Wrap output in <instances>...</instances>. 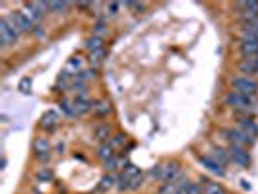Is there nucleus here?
Segmentation results:
<instances>
[{
    "mask_svg": "<svg viewBox=\"0 0 258 194\" xmlns=\"http://www.w3.org/2000/svg\"><path fill=\"white\" fill-rule=\"evenodd\" d=\"M223 103H225L227 107H231L237 115H249V113H255L257 97L243 96V94H237V92L231 90L227 96L223 97Z\"/></svg>",
    "mask_w": 258,
    "mask_h": 194,
    "instance_id": "obj_1",
    "label": "nucleus"
},
{
    "mask_svg": "<svg viewBox=\"0 0 258 194\" xmlns=\"http://www.w3.org/2000/svg\"><path fill=\"white\" fill-rule=\"evenodd\" d=\"M6 20H8V24H10V27L20 35V33H27V31H31V29H35V22L22 10V12H12L10 16H6Z\"/></svg>",
    "mask_w": 258,
    "mask_h": 194,
    "instance_id": "obj_2",
    "label": "nucleus"
},
{
    "mask_svg": "<svg viewBox=\"0 0 258 194\" xmlns=\"http://www.w3.org/2000/svg\"><path fill=\"white\" fill-rule=\"evenodd\" d=\"M231 88H233V92H237V94L257 97L258 82L255 80V78H253V76H245V74H239V76L231 78Z\"/></svg>",
    "mask_w": 258,
    "mask_h": 194,
    "instance_id": "obj_3",
    "label": "nucleus"
},
{
    "mask_svg": "<svg viewBox=\"0 0 258 194\" xmlns=\"http://www.w3.org/2000/svg\"><path fill=\"white\" fill-rule=\"evenodd\" d=\"M235 8L239 10V12H237V18H239L241 24H247V22H255V20H258V2L257 0L235 2Z\"/></svg>",
    "mask_w": 258,
    "mask_h": 194,
    "instance_id": "obj_4",
    "label": "nucleus"
},
{
    "mask_svg": "<svg viewBox=\"0 0 258 194\" xmlns=\"http://www.w3.org/2000/svg\"><path fill=\"white\" fill-rule=\"evenodd\" d=\"M223 138L229 142V144H237V146H253L257 140L253 138V136H249L245 130H241V128H225L223 130Z\"/></svg>",
    "mask_w": 258,
    "mask_h": 194,
    "instance_id": "obj_5",
    "label": "nucleus"
},
{
    "mask_svg": "<svg viewBox=\"0 0 258 194\" xmlns=\"http://www.w3.org/2000/svg\"><path fill=\"white\" fill-rule=\"evenodd\" d=\"M227 151H229V157L235 165H239V167H249L251 165V151L245 146L229 144Z\"/></svg>",
    "mask_w": 258,
    "mask_h": 194,
    "instance_id": "obj_6",
    "label": "nucleus"
},
{
    "mask_svg": "<svg viewBox=\"0 0 258 194\" xmlns=\"http://www.w3.org/2000/svg\"><path fill=\"white\" fill-rule=\"evenodd\" d=\"M18 33L10 27V24H8V20H6V16L0 20V47L2 48H8L12 47V45H16L18 43Z\"/></svg>",
    "mask_w": 258,
    "mask_h": 194,
    "instance_id": "obj_7",
    "label": "nucleus"
},
{
    "mask_svg": "<svg viewBox=\"0 0 258 194\" xmlns=\"http://www.w3.org/2000/svg\"><path fill=\"white\" fill-rule=\"evenodd\" d=\"M23 12L37 24V22H41L43 16H45L47 12H51V10H49V2H25Z\"/></svg>",
    "mask_w": 258,
    "mask_h": 194,
    "instance_id": "obj_8",
    "label": "nucleus"
},
{
    "mask_svg": "<svg viewBox=\"0 0 258 194\" xmlns=\"http://www.w3.org/2000/svg\"><path fill=\"white\" fill-rule=\"evenodd\" d=\"M198 163L202 167H206L210 173H213L217 177H225V167L221 163H217L213 157H210V155H198Z\"/></svg>",
    "mask_w": 258,
    "mask_h": 194,
    "instance_id": "obj_9",
    "label": "nucleus"
},
{
    "mask_svg": "<svg viewBox=\"0 0 258 194\" xmlns=\"http://www.w3.org/2000/svg\"><path fill=\"white\" fill-rule=\"evenodd\" d=\"M58 122H60V117H58V113H56V111H47V113L41 117V122H39V126H41L43 130L51 132V130H54V128L58 126Z\"/></svg>",
    "mask_w": 258,
    "mask_h": 194,
    "instance_id": "obj_10",
    "label": "nucleus"
},
{
    "mask_svg": "<svg viewBox=\"0 0 258 194\" xmlns=\"http://www.w3.org/2000/svg\"><path fill=\"white\" fill-rule=\"evenodd\" d=\"M239 70H241V74H245V76H255V74H258V56L243 58V60L239 62Z\"/></svg>",
    "mask_w": 258,
    "mask_h": 194,
    "instance_id": "obj_11",
    "label": "nucleus"
},
{
    "mask_svg": "<svg viewBox=\"0 0 258 194\" xmlns=\"http://www.w3.org/2000/svg\"><path fill=\"white\" fill-rule=\"evenodd\" d=\"M239 52L243 58L258 56V41H239Z\"/></svg>",
    "mask_w": 258,
    "mask_h": 194,
    "instance_id": "obj_12",
    "label": "nucleus"
},
{
    "mask_svg": "<svg viewBox=\"0 0 258 194\" xmlns=\"http://www.w3.org/2000/svg\"><path fill=\"white\" fill-rule=\"evenodd\" d=\"M239 128L241 130H245L249 136H253L255 140H257V136H258V124L253 121V119H249V117H243L241 121H239Z\"/></svg>",
    "mask_w": 258,
    "mask_h": 194,
    "instance_id": "obj_13",
    "label": "nucleus"
},
{
    "mask_svg": "<svg viewBox=\"0 0 258 194\" xmlns=\"http://www.w3.org/2000/svg\"><path fill=\"white\" fill-rule=\"evenodd\" d=\"M208 155H210V157H213V159H215L217 163H221L223 167H225V165L231 161V157H229V151H227V149H223V147H211Z\"/></svg>",
    "mask_w": 258,
    "mask_h": 194,
    "instance_id": "obj_14",
    "label": "nucleus"
},
{
    "mask_svg": "<svg viewBox=\"0 0 258 194\" xmlns=\"http://www.w3.org/2000/svg\"><path fill=\"white\" fill-rule=\"evenodd\" d=\"M74 107H76V113H78V115H84V113H88V111H94V103H92V101H88L86 96L76 97Z\"/></svg>",
    "mask_w": 258,
    "mask_h": 194,
    "instance_id": "obj_15",
    "label": "nucleus"
},
{
    "mask_svg": "<svg viewBox=\"0 0 258 194\" xmlns=\"http://www.w3.org/2000/svg\"><path fill=\"white\" fill-rule=\"evenodd\" d=\"M33 151H35V155H39V153H49V151H51V142H49V138H47V136L37 138V140L33 142Z\"/></svg>",
    "mask_w": 258,
    "mask_h": 194,
    "instance_id": "obj_16",
    "label": "nucleus"
},
{
    "mask_svg": "<svg viewBox=\"0 0 258 194\" xmlns=\"http://www.w3.org/2000/svg\"><path fill=\"white\" fill-rule=\"evenodd\" d=\"M97 157L101 159V161H107V159H111V157H115V149H113V146L109 144V142H105L97 147Z\"/></svg>",
    "mask_w": 258,
    "mask_h": 194,
    "instance_id": "obj_17",
    "label": "nucleus"
},
{
    "mask_svg": "<svg viewBox=\"0 0 258 194\" xmlns=\"http://www.w3.org/2000/svg\"><path fill=\"white\" fill-rule=\"evenodd\" d=\"M94 113L97 115V117H107L109 113H111V103L109 101H97V103H94Z\"/></svg>",
    "mask_w": 258,
    "mask_h": 194,
    "instance_id": "obj_18",
    "label": "nucleus"
},
{
    "mask_svg": "<svg viewBox=\"0 0 258 194\" xmlns=\"http://www.w3.org/2000/svg\"><path fill=\"white\" fill-rule=\"evenodd\" d=\"M111 132H113V128H111V124H99L97 128H95V136L101 140V142H109V138H111Z\"/></svg>",
    "mask_w": 258,
    "mask_h": 194,
    "instance_id": "obj_19",
    "label": "nucleus"
},
{
    "mask_svg": "<svg viewBox=\"0 0 258 194\" xmlns=\"http://www.w3.org/2000/svg\"><path fill=\"white\" fill-rule=\"evenodd\" d=\"M115 183H117V179H115L111 173H107L103 179L99 181V187H97V191H99V193H107L109 189H113V187H115Z\"/></svg>",
    "mask_w": 258,
    "mask_h": 194,
    "instance_id": "obj_20",
    "label": "nucleus"
},
{
    "mask_svg": "<svg viewBox=\"0 0 258 194\" xmlns=\"http://www.w3.org/2000/svg\"><path fill=\"white\" fill-rule=\"evenodd\" d=\"M105 43H103V37H99V35H92L90 39H88V43H86V48L90 50V52H94V50H97V48H103Z\"/></svg>",
    "mask_w": 258,
    "mask_h": 194,
    "instance_id": "obj_21",
    "label": "nucleus"
},
{
    "mask_svg": "<svg viewBox=\"0 0 258 194\" xmlns=\"http://www.w3.org/2000/svg\"><path fill=\"white\" fill-rule=\"evenodd\" d=\"M204 194H227V193H225V189H223L219 183L204 181Z\"/></svg>",
    "mask_w": 258,
    "mask_h": 194,
    "instance_id": "obj_22",
    "label": "nucleus"
},
{
    "mask_svg": "<svg viewBox=\"0 0 258 194\" xmlns=\"http://www.w3.org/2000/svg\"><path fill=\"white\" fill-rule=\"evenodd\" d=\"M58 107H60V111H62L66 117H74V115H78L74 103H70V101H66V99H62V101L58 103Z\"/></svg>",
    "mask_w": 258,
    "mask_h": 194,
    "instance_id": "obj_23",
    "label": "nucleus"
},
{
    "mask_svg": "<svg viewBox=\"0 0 258 194\" xmlns=\"http://www.w3.org/2000/svg\"><path fill=\"white\" fill-rule=\"evenodd\" d=\"M179 185H181V181H179V183L167 181V183H163V185L159 187V194H175L179 191Z\"/></svg>",
    "mask_w": 258,
    "mask_h": 194,
    "instance_id": "obj_24",
    "label": "nucleus"
},
{
    "mask_svg": "<svg viewBox=\"0 0 258 194\" xmlns=\"http://www.w3.org/2000/svg\"><path fill=\"white\" fill-rule=\"evenodd\" d=\"M72 4L70 2H49V10L54 14H64Z\"/></svg>",
    "mask_w": 258,
    "mask_h": 194,
    "instance_id": "obj_25",
    "label": "nucleus"
},
{
    "mask_svg": "<svg viewBox=\"0 0 258 194\" xmlns=\"http://www.w3.org/2000/svg\"><path fill=\"white\" fill-rule=\"evenodd\" d=\"M31 88H33V80H31V78H22L20 84H18V90H20L22 94H25V96L31 94Z\"/></svg>",
    "mask_w": 258,
    "mask_h": 194,
    "instance_id": "obj_26",
    "label": "nucleus"
},
{
    "mask_svg": "<svg viewBox=\"0 0 258 194\" xmlns=\"http://www.w3.org/2000/svg\"><path fill=\"white\" fill-rule=\"evenodd\" d=\"M54 179V173H52L51 167H43L39 173H37V181H41V183H49Z\"/></svg>",
    "mask_w": 258,
    "mask_h": 194,
    "instance_id": "obj_27",
    "label": "nucleus"
},
{
    "mask_svg": "<svg viewBox=\"0 0 258 194\" xmlns=\"http://www.w3.org/2000/svg\"><path fill=\"white\" fill-rule=\"evenodd\" d=\"M103 167H105L107 173H113V171L120 169V159H117V155H115V157H111V159L103 161Z\"/></svg>",
    "mask_w": 258,
    "mask_h": 194,
    "instance_id": "obj_28",
    "label": "nucleus"
},
{
    "mask_svg": "<svg viewBox=\"0 0 258 194\" xmlns=\"http://www.w3.org/2000/svg\"><path fill=\"white\" fill-rule=\"evenodd\" d=\"M105 56H107V50L103 48H97V50H94V52H90V60H92V64L95 62V64H101L105 60Z\"/></svg>",
    "mask_w": 258,
    "mask_h": 194,
    "instance_id": "obj_29",
    "label": "nucleus"
},
{
    "mask_svg": "<svg viewBox=\"0 0 258 194\" xmlns=\"http://www.w3.org/2000/svg\"><path fill=\"white\" fill-rule=\"evenodd\" d=\"M142 185H144V173H138L136 177L130 179V187H128V191H138Z\"/></svg>",
    "mask_w": 258,
    "mask_h": 194,
    "instance_id": "obj_30",
    "label": "nucleus"
},
{
    "mask_svg": "<svg viewBox=\"0 0 258 194\" xmlns=\"http://www.w3.org/2000/svg\"><path fill=\"white\" fill-rule=\"evenodd\" d=\"M126 142V134H115V136H111V140H109V144L113 146V149L115 147H122Z\"/></svg>",
    "mask_w": 258,
    "mask_h": 194,
    "instance_id": "obj_31",
    "label": "nucleus"
},
{
    "mask_svg": "<svg viewBox=\"0 0 258 194\" xmlns=\"http://www.w3.org/2000/svg\"><path fill=\"white\" fill-rule=\"evenodd\" d=\"M120 8H122L120 2H109V4H107V14H109L111 18H115V16H118Z\"/></svg>",
    "mask_w": 258,
    "mask_h": 194,
    "instance_id": "obj_32",
    "label": "nucleus"
},
{
    "mask_svg": "<svg viewBox=\"0 0 258 194\" xmlns=\"http://www.w3.org/2000/svg\"><path fill=\"white\" fill-rule=\"evenodd\" d=\"M128 187H130V179L128 177H124L122 173L117 177V189L118 191H128Z\"/></svg>",
    "mask_w": 258,
    "mask_h": 194,
    "instance_id": "obj_33",
    "label": "nucleus"
},
{
    "mask_svg": "<svg viewBox=\"0 0 258 194\" xmlns=\"http://www.w3.org/2000/svg\"><path fill=\"white\" fill-rule=\"evenodd\" d=\"M138 173H142V171H140V169H138L136 165H132V163H128V165H126V169L122 171V175H124V177H128V179H132V177H136Z\"/></svg>",
    "mask_w": 258,
    "mask_h": 194,
    "instance_id": "obj_34",
    "label": "nucleus"
},
{
    "mask_svg": "<svg viewBox=\"0 0 258 194\" xmlns=\"http://www.w3.org/2000/svg\"><path fill=\"white\" fill-rule=\"evenodd\" d=\"M188 194H204V185L202 183H190L188 185Z\"/></svg>",
    "mask_w": 258,
    "mask_h": 194,
    "instance_id": "obj_35",
    "label": "nucleus"
},
{
    "mask_svg": "<svg viewBox=\"0 0 258 194\" xmlns=\"http://www.w3.org/2000/svg\"><path fill=\"white\" fill-rule=\"evenodd\" d=\"M94 31H95V35H99V37H101L105 31H107V27H105V22H103V20H99V22H97V24L94 25Z\"/></svg>",
    "mask_w": 258,
    "mask_h": 194,
    "instance_id": "obj_36",
    "label": "nucleus"
},
{
    "mask_svg": "<svg viewBox=\"0 0 258 194\" xmlns=\"http://www.w3.org/2000/svg\"><path fill=\"white\" fill-rule=\"evenodd\" d=\"M188 185H190V181L183 179V181H181V185H179V191H177L175 194H188Z\"/></svg>",
    "mask_w": 258,
    "mask_h": 194,
    "instance_id": "obj_37",
    "label": "nucleus"
},
{
    "mask_svg": "<svg viewBox=\"0 0 258 194\" xmlns=\"http://www.w3.org/2000/svg\"><path fill=\"white\" fill-rule=\"evenodd\" d=\"M122 6H126V8H132V10H140V12H142L146 4H144V2H124Z\"/></svg>",
    "mask_w": 258,
    "mask_h": 194,
    "instance_id": "obj_38",
    "label": "nucleus"
},
{
    "mask_svg": "<svg viewBox=\"0 0 258 194\" xmlns=\"http://www.w3.org/2000/svg\"><path fill=\"white\" fill-rule=\"evenodd\" d=\"M68 66H70V68H78V70H80V68H82V58H72V60L68 62Z\"/></svg>",
    "mask_w": 258,
    "mask_h": 194,
    "instance_id": "obj_39",
    "label": "nucleus"
},
{
    "mask_svg": "<svg viewBox=\"0 0 258 194\" xmlns=\"http://www.w3.org/2000/svg\"><path fill=\"white\" fill-rule=\"evenodd\" d=\"M39 161H43V163H49V159H51V153H39V155H35Z\"/></svg>",
    "mask_w": 258,
    "mask_h": 194,
    "instance_id": "obj_40",
    "label": "nucleus"
},
{
    "mask_svg": "<svg viewBox=\"0 0 258 194\" xmlns=\"http://www.w3.org/2000/svg\"><path fill=\"white\" fill-rule=\"evenodd\" d=\"M78 6H80V8H90V6H94V4H92V2H80Z\"/></svg>",
    "mask_w": 258,
    "mask_h": 194,
    "instance_id": "obj_41",
    "label": "nucleus"
}]
</instances>
